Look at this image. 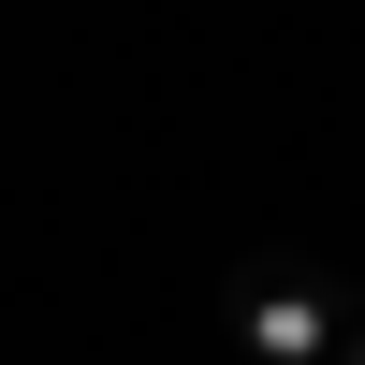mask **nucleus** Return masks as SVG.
Listing matches in <instances>:
<instances>
[{"label":"nucleus","instance_id":"f257e3e1","mask_svg":"<svg viewBox=\"0 0 365 365\" xmlns=\"http://www.w3.org/2000/svg\"><path fill=\"white\" fill-rule=\"evenodd\" d=\"M249 351L263 365H336V278L322 263H263L249 278Z\"/></svg>","mask_w":365,"mask_h":365},{"label":"nucleus","instance_id":"f03ea898","mask_svg":"<svg viewBox=\"0 0 365 365\" xmlns=\"http://www.w3.org/2000/svg\"><path fill=\"white\" fill-rule=\"evenodd\" d=\"M351 365H365V336H351Z\"/></svg>","mask_w":365,"mask_h":365}]
</instances>
